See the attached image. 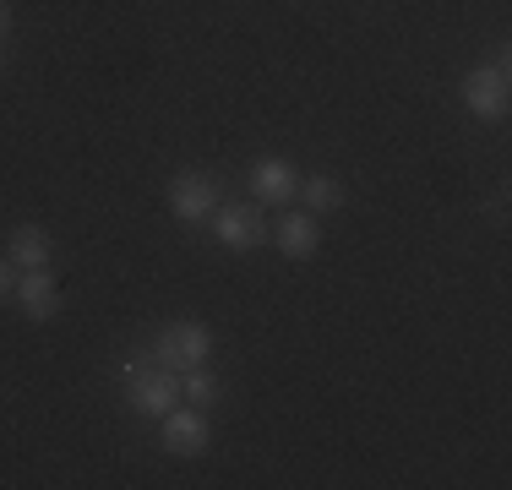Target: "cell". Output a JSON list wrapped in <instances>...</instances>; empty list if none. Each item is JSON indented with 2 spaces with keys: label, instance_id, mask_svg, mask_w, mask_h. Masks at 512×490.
Returning a JSON list of instances; mask_svg holds the SVG:
<instances>
[{
  "label": "cell",
  "instance_id": "1",
  "mask_svg": "<svg viewBox=\"0 0 512 490\" xmlns=\"http://www.w3.org/2000/svg\"><path fill=\"white\" fill-rule=\"evenodd\" d=\"M458 98L474 120L485 126H502L507 109H512V71H507V49H496V60H480V66L463 71L458 82Z\"/></svg>",
  "mask_w": 512,
  "mask_h": 490
},
{
  "label": "cell",
  "instance_id": "2",
  "mask_svg": "<svg viewBox=\"0 0 512 490\" xmlns=\"http://www.w3.org/2000/svg\"><path fill=\"white\" fill-rule=\"evenodd\" d=\"M126 403H131L137 414H148V420L169 414V409L180 403V371L158 365L148 349L131 354V360H126Z\"/></svg>",
  "mask_w": 512,
  "mask_h": 490
},
{
  "label": "cell",
  "instance_id": "3",
  "mask_svg": "<svg viewBox=\"0 0 512 490\" xmlns=\"http://www.w3.org/2000/svg\"><path fill=\"white\" fill-rule=\"evenodd\" d=\"M218 349V338H213V327L207 322H169V327H158L153 343H148V354L158 365H169V371H191V365H207V354Z\"/></svg>",
  "mask_w": 512,
  "mask_h": 490
},
{
  "label": "cell",
  "instance_id": "4",
  "mask_svg": "<svg viewBox=\"0 0 512 490\" xmlns=\"http://www.w3.org/2000/svg\"><path fill=\"white\" fill-rule=\"evenodd\" d=\"M164 196H169V213H175L180 224L202 229L207 218L218 213V202H224V180L207 175V169H180V175L169 180Z\"/></svg>",
  "mask_w": 512,
  "mask_h": 490
},
{
  "label": "cell",
  "instance_id": "5",
  "mask_svg": "<svg viewBox=\"0 0 512 490\" xmlns=\"http://www.w3.org/2000/svg\"><path fill=\"white\" fill-rule=\"evenodd\" d=\"M158 447L169 458H202L213 447V425H207V409H191V403H175L169 414H158Z\"/></svg>",
  "mask_w": 512,
  "mask_h": 490
},
{
  "label": "cell",
  "instance_id": "6",
  "mask_svg": "<svg viewBox=\"0 0 512 490\" xmlns=\"http://www.w3.org/2000/svg\"><path fill=\"white\" fill-rule=\"evenodd\" d=\"M207 224H213L218 245H229V251H256L273 235V224L262 218V202H218V213Z\"/></svg>",
  "mask_w": 512,
  "mask_h": 490
},
{
  "label": "cell",
  "instance_id": "7",
  "mask_svg": "<svg viewBox=\"0 0 512 490\" xmlns=\"http://www.w3.org/2000/svg\"><path fill=\"white\" fill-rule=\"evenodd\" d=\"M295 191H300V164H295V158L267 153V158H256V164H251V196L262 207H289V202H295Z\"/></svg>",
  "mask_w": 512,
  "mask_h": 490
},
{
  "label": "cell",
  "instance_id": "8",
  "mask_svg": "<svg viewBox=\"0 0 512 490\" xmlns=\"http://www.w3.org/2000/svg\"><path fill=\"white\" fill-rule=\"evenodd\" d=\"M267 240H273L289 262H311V256L322 251V224H316V213H306V207H289V213H278V224Z\"/></svg>",
  "mask_w": 512,
  "mask_h": 490
},
{
  "label": "cell",
  "instance_id": "9",
  "mask_svg": "<svg viewBox=\"0 0 512 490\" xmlns=\"http://www.w3.org/2000/svg\"><path fill=\"white\" fill-rule=\"evenodd\" d=\"M17 311L28 316V322H55L60 316V284L50 267H28V273H17Z\"/></svg>",
  "mask_w": 512,
  "mask_h": 490
},
{
  "label": "cell",
  "instance_id": "10",
  "mask_svg": "<svg viewBox=\"0 0 512 490\" xmlns=\"http://www.w3.org/2000/svg\"><path fill=\"white\" fill-rule=\"evenodd\" d=\"M6 256H11L17 273H28V267H50V256H55L50 229H44V224H17V229H11V240H6Z\"/></svg>",
  "mask_w": 512,
  "mask_h": 490
},
{
  "label": "cell",
  "instance_id": "11",
  "mask_svg": "<svg viewBox=\"0 0 512 490\" xmlns=\"http://www.w3.org/2000/svg\"><path fill=\"white\" fill-rule=\"evenodd\" d=\"M180 403H191V409H207V414H213L218 403H224V376L207 371V365H191V371H180Z\"/></svg>",
  "mask_w": 512,
  "mask_h": 490
},
{
  "label": "cell",
  "instance_id": "12",
  "mask_svg": "<svg viewBox=\"0 0 512 490\" xmlns=\"http://www.w3.org/2000/svg\"><path fill=\"white\" fill-rule=\"evenodd\" d=\"M295 196L306 202V213H316V218L338 213V207L349 202V191H344V180H338V175H300V191Z\"/></svg>",
  "mask_w": 512,
  "mask_h": 490
},
{
  "label": "cell",
  "instance_id": "13",
  "mask_svg": "<svg viewBox=\"0 0 512 490\" xmlns=\"http://www.w3.org/2000/svg\"><path fill=\"white\" fill-rule=\"evenodd\" d=\"M17 289V267H11V256H0V294Z\"/></svg>",
  "mask_w": 512,
  "mask_h": 490
},
{
  "label": "cell",
  "instance_id": "14",
  "mask_svg": "<svg viewBox=\"0 0 512 490\" xmlns=\"http://www.w3.org/2000/svg\"><path fill=\"white\" fill-rule=\"evenodd\" d=\"M502 213H507V196H491V202H485V218H491V224H502Z\"/></svg>",
  "mask_w": 512,
  "mask_h": 490
},
{
  "label": "cell",
  "instance_id": "15",
  "mask_svg": "<svg viewBox=\"0 0 512 490\" xmlns=\"http://www.w3.org/2000/svg\"><path fill=\"white\" fill-rule=\"evenodd\" d=\"M11 22H17V17H11V0H0V44L11 39Z\"/></svg>",
  "mask_w": 512,
  "mask_h": 490
},
{
  "label": "cell",
  "instance_id": "16",
  "mask_svg": "<svg viewBox=\"0 0 512 490\" xmlns=\"http://www.w3.org/2000/svg\"><path fill=\"white\" fill-rule=\"evenodd\" d=\"M6 71H11V49L0 44V77H6Z\"/></svg>",
  "mask_w": 512,
  "mask_h": 490
}]
</instances>
